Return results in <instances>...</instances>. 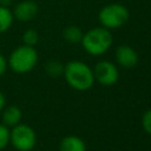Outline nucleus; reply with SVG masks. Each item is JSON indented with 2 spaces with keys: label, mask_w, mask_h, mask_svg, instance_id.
Here are the masks:
<instances>
[{
  "label": "nucleus",
  "mask_w": 151,
  "mask_h": 151,
  "mask_svg": "<svg viewBox=\"0 0 151 151\" xmlns=\"http://www.w3.org/2000/svg\"><path fill=\"white\" fill-rule=\"evenodd\" d=\"M7 67H8V64H7V59L0 53V76H2L5 72H6V70H7Z\"/></svg>",
  "instance_id": "obj_17"
},
{
  "label": "nucleus",
  "mask_w": 151,
  "mask_h": 151,
  "mask_svg": "<svg viewBox=\"0 0 151 151\" xmlns=\"http://www.w3.org/2000/svg\"><path fill=\"white\" fill-rule=\"evenodd\" d=\"M14 17L9 7L0 6V34L7 32L13 25Z\"/></svg>",
  "instance_id": "obj_11"
},
{
  "label": "nucleus",
  "mask_w": 151,
  "mask_h": 151,
  "mask_svg": "<svg viewBox=\"0 0 151 151\" xmlns=\"http://www.w3.org/2000/svg\"><path fill=\"white\" fill-rule=\"evenodd\" d=\"M94 80L103 86H112L119 79V71L117 66L109 60H100L93 68Z\"/></svg>",
  "instance_id": "obj_6"
},
{
  "label": "nucleus",
  "mask_w": 151,
  "mask_h": 151,
  "mask_svg": "<svg viewBox=\"0 0 151 151\" xmlns=\"http://www.w3.org/2000/svg\"><path fill=\"white\" fill-rule=\"evenodd\" d=\"M9 144V130L6 125L0 124V150L5 149Z\"/></svg>",
  "instance_id": "obj_15"
},
{
  "label": "nucleus",
  "mask_w": 151,
  "mask_h": 151,
  "mask_svg": "<svg viewBox=\"0 0 151 151\" xmlns=\"http://www.w3.org/2000/svg\"><path fill=\"white\" fill-rule=\"evenodd\" d=\"M14 19L21 22L33 20L38 14V5L33 0H22L18 2L12 9Z\"/></svg>",
  "instance_id": "obj_7"
},
{
  "label": "nucleus",
  "mask_w": 151,
  "mask_h": 151,
  "mask_svg": "<svg viewBox=\"0 0 151 151\" xmlns=\"http://www.w3.org/2000/svg\"><path fill=\"white\" fill-rule=\"evenodd\" d=\"M21 118H22V112L18 106L11 105V106H7L6 109L4 107L1 120H2V124L6 125L7 127H13L18 125L21 122Z\"/></svg>",
  "instance_id": "obj_9"
},
{
  "label": "nucleus",
  "mask_w": 151,
  "mask_h": 151,
  "mask_svg": "<svg viewBox=\"0 0 151 151\" xmlns=\"http://www.w3.org/2000/svg\"><path fill=\"white\" fill-rule=\"evenodd\" d=\"M12 4H13V0H0V6L9 7Z\"/></svg>",
  "instance_id": "obj_19"
},
{
  "label": "nucleus",
  "mask_w": 151,
  "mask_h": 151,
  "mask_svg": "<svg viewBox=\"0 0 151 151\" xmlns=\"http://www.w3.org/2000/svg\"><path fill=\"white\" fill-rule=\"evenodd\" d=\"M5 103H6L5 96H4V93L0 91V112L4 110V107H5Z\"/></svg>",
  "instance_id": "obj_18"
},
{
  "label": "nucleus",
  "mask_w": 151,
  "mask_h": 151,
  "mask_svg": "<svg viewBox=\"0 0 151 151\" xmlns=\"http://www.w3.org/2000/svg\"><path fill=\"white\" fill-rule=\"evenodd\" d=\"M83 31L78 27V26H67L66 28H64L63 31V38L71 42V44H77L81 41L83 38Z\"/></svg>",
  "instance_id": "obj_12"
},
{
  "label": "nucleus",
  "mask_w": 151,
  "mask_h": 151,
  "mask_svg": "<svg viewBox=\"0 0 151 151\" xmlns=\"http://www.w3.org/2000/svg\"><path fill=\"white\" fill-rule=\"evenodd\" d=\"M59 151H86V145L80 137L71 134L60 140Z\"/></svg>",
  "instance_id": "obj_10"
},
{
  "label": "nucleus",
  "mask_w": 151,
  "mask_h": 151,
  "mask_svg": "<svg viewBox=\"0 0 151 151\" xmlns=\"http://www.w3.org/2000/svg\"><path fill=\"white\" fill-rule=\"evenodd\" d=\"M129 11L122 4H109L104 6L99 14L98 19L103 27L107 29L119 28L129 20Z\"/></svg>",
  "instance_id": "obj_4"
},
{
  "label": "nucleus",
  "mask_w": 151,
  "mask_h": 151,
  "mask_svg": "<svg viewBox=\"0 0 151 151\" xmlns=\"http://www.w3.org/2000/svg\"><path fill=\"white\" fill-rule=\"evenodd\" d=\"M63 76L66 83L76 91H87L96 81L93 68L80 60H71L64 65Z\"/></svg>",
  "instance_id": "obj_1"
},
{
  "label": "nucleus",
  "mask_w": 151,
  "mask_h": 151,
  "mask_svg": "<svg viewBox=\"0 0 151 151\" xmlns=\"http://www.w3.org/2000/svg\"><path fill=\"white\" fill-rule=\"evenodd\" d=\"M83 48L91 55H101L106 53L113 42V37L110 29L105 27H94L83 34L81 38Z\"/></svg>",
  "instance_id": "obj_2"
},
{
  "label": "nucleus",
  "mask_w": 151,
  "mask_h": 151,
  "mask_svg": "<svg viewBox=\"0 0 151 151\" xmlns=\"http://www.w3.org/2000/svg\"><path fill=\"white\" fill-rule=\"evenodd\" d=\"M142 126L144 129V131L151 136V109L145 111L143 113V117H142Z\"/></svg>",
  "instance_id": "obj_16"
},
{
  "label": "nucleus",
  "mask_w": 151,
  "mask_h": 151,
  "mask_svg": "<svg viewBox=\"0 0 151 151\" xmlns=\"http://www.w3.org/2000/svg\"><path fill=\"white\" fill-rule=\"evenodd\" d=\"M38 63V52L34 46L21 45L14 48L8 59V67L15 73H27L32 71Z\"/></svg>",
  "instance_id": "obj_3"
},
{
  "label": "nucleus",
  "mask_w": 151,
  "mask_h": 151,
  "mask_svg": "<svg viewBox=\"0 0 151 151\" xmlns=\"http://www.w3.org/2000/svg\"><path fill=\"white\" fill-rule=\"evenodd\" d=\"M9 143L18 151H31L37 143L35 131L31 126L19 123L9 131Z\"/></svg>",
  "instance_id": "obj_5"
},
{
  "label": "nucleus",
  "mask_w": 151,
  "mask_h": 151,
  "mask_svg": "<svg viewBox=\"0 0 151 151\" xmlns=\"http://www.w3.org/2000/svg\"><path fill=\"white\" fill-rule=\"evenodd\" d=\"M45 71L51 78H58L64 73V65L58 60H50L45 65Z\"/></svg>",
  "instance_id": "obj_13"
},
{
  "label": "nucleus",
  "mask_w": 151,
  "mask_h": 151,
  "mask_svg": "<svg viewBox=\"0 0 151 151\" xmlns=\"http://www.w3.org/2000/svg\"><path fill=\"white\" fill-rule=\"evenodd\" d=\"M39 41V34L35 29L33 28H28L22 34V42L24 45H27V46H35Z\"/></svg>",
  "instance_id": "obj_14"
},
{
  "label": "nucleus",
  "mask_w": 151,
  "mask_h": 151,
  "mask_svg": "<svg viewBox=\"0 0 151 151\" xmlns=\"http://www.w3.org/2000/svg\"><path fill=\"white\" fill-rule=\"evenodd\" d=\"M116 61L124 68H132L138 63V54L129 45H120L116 50Z\"/></svg>",
  "instance_id": "obj_8"
}]
</instances>
